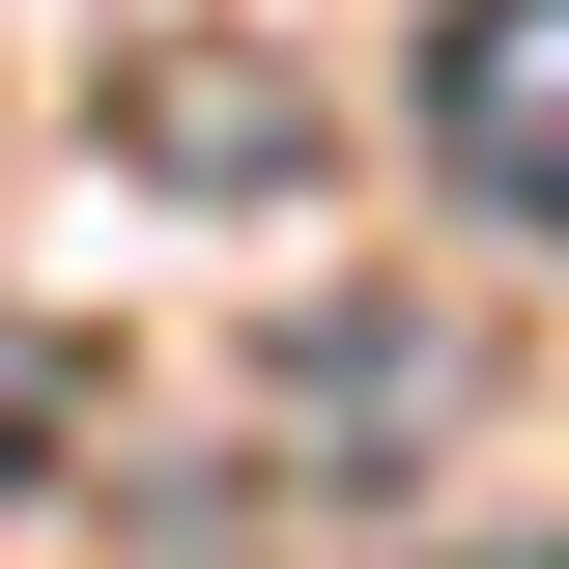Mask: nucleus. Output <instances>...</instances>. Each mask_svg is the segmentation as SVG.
I'll use <instances>...</instances> for the list:
<instances>
[{"label": "nucleus", "instance_id": "nucleus-1", "mask_svg": "<svg viewBox=\"0 0 569 569\" xmlns=\"http://www.w3.org/2000/svg\"><path fill=\"white\" fill-rule=\"evenodd\" d=\"M427 142L485 228H569V0H456L427 29Z\"/></svg>", "mask_w": 569, "mask_h": 569}, {"label": "nucleus", "instance_id": "nucleus-2", "mask_svg": "<svg viewBox=\"0 0 569 569\" xmlns=\"http://www.w3.org/2000/svg\"><path fill=\"white\" fill-rule=\"evenodd\" d=\"M29 427H58V370H29V342H0V485H29Z\"/></svg>", "mask_w": 569, "mask_h": 569}, {"label": "nucleus", "instance_id": "nucleus-3", "mask_svg": "<svg viewBox=\"0 0 569 569\" xmlns=\"http://www.w3.org/2000/svg\"><path fill=\"white\" fill-rule=\"evenodd\" d=\"M512 569H569V541H512Z\"/></svg>", "mask_w": 569, "mask_h": 569}]
</instances>
